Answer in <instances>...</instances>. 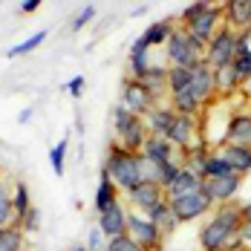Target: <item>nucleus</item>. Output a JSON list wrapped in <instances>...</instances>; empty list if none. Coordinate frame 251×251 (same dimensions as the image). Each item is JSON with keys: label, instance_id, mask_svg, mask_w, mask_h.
<instances>
[{"label": "nucleus", "instance_id": "nucleus-22", "mask_svg": "<svg viewBox=\"0 0 251 251\" xmlns=\"http://www.w3.org/2000/svg\"><path fill=\"white\" fill-rule=\"evenodd\" d=\"M142 81V87L151 93L153 101H162V96L168 93V67H151L148 70V75L139 78ZM171 96V93H168Z\"/></svg>", "mask_w": 251, "mask_h": 251}, {"label": "nucleus", "instance_id": "nucleus-31", "mask_svg": "<svg viewBox=\"0 0 251 251\" xmlns=\"http://www.w3.org/2000/svg\"><path fill=\"white\" fill-rule=\"evenodd\" d=\"M15 223V205H12V188L6 185V179H0V228Z\"/></svg>", "mask_w": 251, "mask_h": 251}, {"label": "nucleus", "instance_id": "nucleus-21", "mask_svg": "<svg viewBox=\"0 0 251 251\" xmlns=\"http://www.w3.org/2000/svg\"><path fill=\"white\" fill-rule=\"evenodd\" d=\"M148 52H151V47H148V44L142 41V35H139V38L133 41V47H130V58H127V61H130V78L139 81V78L148 75V70L153 67Z\"/></svg>", "mask_w": 251, "mask_h": 251}, {"label": "nucleus", "instance_id": "nucleus-11", "mask_svg": "<svg viewBox=\"0 0 251 251\" xmlns=\"http://www.w3.org/2000/svg\"><path fill=\"white\" fill-rule=\"evenodd\" d=\"M127 214H130V208H127L125 202H113L107 211H101L99 214V223L96 226L101 228V234L107 237V240H113V237H122L127 234Z\"/></svg>", "mask_w": 251, "mask_h": 251}, {"label": "nucleus", "instance_id": "nucleus-12", "mask_svg": "<svg viewBox=\"0 0 251 251\" xmlns=\"http://www.w3.org/2000/svg\"><path fill=\"white\" fill-rule=\"evenodd\" d=\"M162 200H165V188H162L159 182H142V185H136V188L127 194L130 208L139 211V214H148V211L156 208Z\"/></svg>", "mask_w": 251, "mask_h": 251}, {"label": "nucleus", "instance_id": "nucleus-8", "mask_svg": "<svg viewBox=\"0 0 251 251\" xmlns=\"http://www.w3.org/2000/svg\"><path fill=\"white\" fill-rule=\"evenodd\" d=\"M122 107H127L133 116H148L153 107H156V101L151 99V93L142 87V81H136V78H127L125 84H122V101H119Z\"/></svg>", "mask_w": 251, "mask_h": 251}, {"label": "nucleus", "instance_id": "nucleus-44", "mask_svg": "<svg viewBox=\"0 0 251 251\" xmlns=\"http://www.w3.org/2000/svg\"><path fill=\"white\" fill-rule=\"evenodd\" d=\"M70 251H87V249H70Z\"/></svg>", "mask_w": 251, "mask_h": 251}, {"label": "nucleus", "instance_id": "nucleus-3", "mask_svg": "<svg viewBox=\"0 0 251 251\" xmlns=\"http://www.w3.org/2000/svg\"><path fill=\"white\" fill-rule=\"evenodd\" d=\"M165 58H168V67H197L200 61H205V47L194 41L182 26H176L171 41L165 44Z\"/></svg>", "mask_w": 251, "mask_h": 251}, {"label": "nucleus", "instance_id": "nucleus-1", "mask_svg": "<svg viewBox=\"0 0 251 251\" xmlns=\"http://www.w3.org/2000/svg\"><path fill=\"white\" fill-rule=\"evenodd\" d=\"M101 174L110 176L122 194H130L136 185L145 182V179H142V153H130V151H125L122 145L113 142L110 151H107V159H104Z\"/></svg>", "mask_w": 251, "mask_h": 251}, {"label": "nucleus", "instance_id": "nucleus-6", "mask_svg": "<svg viewBox=\"0 0 251 251\" xmlns=\"http://www.w3.org/2000/svg\"><path fill=\"white\" fill-rule=\"evenodd\" d=\"M127 234L148 251H162V246H165L162 231L153 226L145 214H139V211H130V214H127Z\"/></svg>", "mask_w": 251, "mask_h": 251}, {"label": "nucleus", "instance_id": "nucleus-26", "mask_svg": "<svg viewBox=\"0 0 251 251\" xmlns=\"http://www.w3.org/2000/svg\"><path fill=\"white\" fill-rule=\"evenodd\" d=\"M171 107L179 116H200L202 104L197 101V96L191 90H182V93H171Z\"/></svg>", "mask_w": 251, "mask_h": 251}, {"label": "nucleus", "instance_id": "nucleus-15", "mask_svg": "<svg viewBox=\"0 0 251 251\" xmlns=\"http://www.w3.org/2000/svg\"><path fill=\"white\" fill-rule=\"evenodd\" d=\"M202 176L197 174H191V171H179V176H176L174 182H171V188L165 191V200L168 202H176V200H182V197H191V194H197V191H202Z\"/></svg>", "mask_w": 251, "mask_h": 251}, {"label": "nucleus", "instance_id": "nucleus-2", "mask_svg": "<svg viewBox=\"0 0 251 251\" xmlns=\"http://www.w3.org/2000/svg\"><path fill=\"white\" fill-rule=\"evenodd\" d=\"M113 130H116V145H122L130 153H139L142 145L148 142V136H151L148 127H145V119L133 116L122 104L113 107Z\"/></svg>", "mask_w": 251, "mask_h": 251}, {"label": "nucleus", "instance_id": "nucleus-37", "mask_svg": "<svg viewBox=\"0 0 251 251\" xmlns=\"http://www.w3.org/2000/svg\"><path fill=\"white\" fill-rule=\"evenodd\" d=\"M93 18H96V6H93V3L81 6V12H78L75 18H73V29H75V32H81V29H84V26L90 24Z\"/></svg>", "mask_w": 251, "mask_h": 251}, {"label": "nucleus", "instance_id": "nucleus-14", "mask_svg": "<svg viewBox=\"0 0 251 251\" xmlns=\"http://www.w3.org/2000/svg\"><path fill=\"white\" fill-rule=\"evenodd\" d=\"M223 15L234 32H251V0H228L223 3Z\"/></svg>", "mask_w": 251, "mask_h": 251}, {"label": "nucleus", "instance_id": "nucleus-27", "mask_svg": "<svg viewBox=\"0 0 251 251\" xmlns=\"http://www.w3.org/2000/svg\"><path fill=\"white\" fill-rule=\"evenodd\" d=\"M12 205H15V223H12V226L21 228L24 217L29 214V208H32V200H29V188H26V182H15V188H12Z\"/></svg>", "mask_w": 251, "mask_h": 251}, {"label": "nucleus", "instance_id": "nucleus-4", "mask_svg": "<svg viewBox=\"0 0 251 251\" xmlns=\"http://www.w3.org/2000/svg\"><path fill=\"white\" fill-rule=\"evenodd\" d=\"M237 38H240V32H234L231 26H220V32L208 41V47H205V64L211 67V70H220V67H228V64H234V58H237Z\"/></svg>", "mask_w": 251, "mask_h": 251}, {"label": "nucleus", "instance_id": "nucleus-23", "mask_svg": "<svg viewBox=\"0 0 251 251\" xmlns=\"http://www.w3.org/2000/svg\"><path fill=\"white\" fill-rule=\"evenodd\" d=\"M176 32V24L174 21H153L145 32H142V41L148 44V47H165L168 41H171V35Z\"/></svg>", "mask_w": 251, "mask_h": 251}, {"label": "nucleus", "instance_id": "nucleus-36", "mask_svg": "<svg viewBox=\"0 0 251 251\" xmlns=\"http://www.w3.org/2000/svg\"><path fill=\"white\" fill-rule=\"evenodd\" d=\"M205 9H208V3H205V0L188 3V6L182 9V18H179V21H182V26H185V24H191V21H197V18H200V15L205 12Z\"/></svg>", "mask_w": 251, "mask_h": 251}, {"label": "nucleus", "instance_id": "nucleus-34", "mask_svg": "<svg viewBox=\"0 0 251 251\" xmlns=\"http://www.w3.org/2000/svg\"><path fill=\"white\" fill-rule=\"evenodd\" d=\"M179 171H182V156H179V159H171V162H165V165H159V185L168 191L171 182L179 176Z\"/></svg>", "mask_w": 251, "mask_h": 251}, {"label": "nucleus", "instance_id": "nucleus-20", "mask_svg": "<svg viewBox=\"0 0 251 251\" xmlns=\"http://www.w3.org/2000/svg\"><path fill=\"white\" fill-rule=\"evenodd\" d=\"M145 217H148L159 231H162V237H171L176 228H179V220H176V214H174V205H171L168 200H162L156 208H151Z\"/></svg>", "mask_w": 251, "mask_h": 251}, {"label": "nucleus", "instance_id": "nucleus-24", "mask_svg": "<svg viewBox=\"0 0 251 251\" xmlns=\"http://www.w3.org/2000/svg\"><path fill=\"white\" fill-rule=\"evenodd\" d=\"M122 200V191L116 188V182L110 179V176L101 174V182L99 188H96V200H93V208H96V214H101V211H107L113 202Z\"/></svg>", "mask_w": 251, "mask_h": 251}, {"label": "nucleus", "instance_id": "nucleus-40", "mask_svg": "<svg viewBox=\"0 0 251 251\" xmlns=\"http://www.w3.org/2000/svg\"><path fill=\"white\" fill-rule=\"evenodd\" d=\"M84 84H87V81H84V75H75L70 84H67V93H70L73 99H81V93H84Z\"/></svg>", "mask_w": 251, "mask_h": 251}, {"label": "nucleus", "instance_id": "nucleus-9", "mask_svg": "<svg viewBox=\"0 0 251 251\" xmlns=\"http://www.w3.org/2000/svg\"><path fill=\"white\" fill-rule=\"evenodd\" d=\"M171 205H174V214H176L179 223H194V220L208 217L214 211V202H211V197L205 191H197L191 197H182V200L171 202Z\"/></svg>", "mask_w": 251, "mask_h": 251}, {"label": "nucleus", "instance_id": "nucleus-42", "mask_svg": "<svg viewBox=\"0 0 251 251\" xmlns=\"http://www.w3.org/2000/svg\"><path fill=\"white\" fill-rule=\"evenodd\" d=\"M32 116H35V110H32V107H26V110H21V116H18V122H21V125H26V122H29Z\"/></svg>", "mask_w": 251, "mask_h": 251}, {"label": "nucleus", "instance_id": "nucleus-13", "mask_svg": "<svg viewBox=\"0 0 251 251\" xmlns=\"http://www.w3.org/2000/svg\"><path fill=\"white\" fill-rule=\"evenodd\" d=\"M191 93L197 96V101H200L202 107L217 99V78H214V70H211L205 61H200V64L194 67V84H191Z\"/></svg>", "mask_w": 251, "mask_h": 251}, {"label": "nucleus", "instance_id": "nucleus-32", "mask_svg": "<svg viewBox=\"0 0 251 251\" xmlns=\"http://www.w3.org/2000/svg\"><path fill=\"white\" fill-rule=\"evenodd\" d=\"M67 153H70V139H61L50 151V165L55 176H64V171H67Z\"/></svg>", "mask_w": 251, "mask_h": 251}, {"label": "nucleus", "instance_id": "nucleus-19", "mask_svg": "<svg viewBox=\"0 0 251 251\" xmlns=\"http://www.w3.org/2000/svg\"><path fill=\"white\" fill-rule=\"evenodd\" d=\"M174 119H176L174 107L156 104L151 113L145 116V127H148V133H151V136H159V139H165V136H168V130H171V125H174Z\"/></svg>", "mask_w": 251, "mask_h": 251}, {"label": "nucleus", "instance_id": "nucleus-18", "mask_svg": "<svg viewBox=\"0 0 251 251\" xmlns=\"http://www.w3.org/2000/svg\"><path fill=\"white\" fill-rule=\"evenodd\" d=\"M142 156L153 162V165H165V162H171V159H179L176 156V148L168 142V139H159V136H148V142L142 145Z\"/></svg>", "mask_w": 251, "mask_h": 251}, {"label": "nucleus", "instance_id": "nucleus-16", "mask_svg": "<svg viewBox=\"0 0 251 251\" xmlns=\"http://www.w3.org/2000/svg\"><path fill=\"white\" fill-rule=\"evenodd\" d=\"M226 142L228 145H246V148H251V113H234V116H228Z\"/></svg>", "mask_w": 251, "mask_h": 251}, {"label": "nucleus", "instance_id": "nucleus-39", "mask_svg": "<svg viewBox=\"0 0 251 251\" xmlns=\"http://www.w3.org/2000/svg\"><path fill=\"white\" fill-rule=\"evenodd\" d=\"M104 246H107V237L101 234V228H90V234H87V246L84 249L87 251H104Z\"/></svg>", "mask_w": 251, "mask_h": 251}, {"label": "nucleus", "instance_id": "nucleus-43", "mask_svg": "<svg viewBox=\"0 0 251 251\" xmlns=\"http://www.w3.org/2000/svg\"><path fill=\"white\" fill-rule=\"evenodd\" d=\"M145 12H148V6H145V3H139V6H133V9H130V15H133V18H142Z\"/></svg>", "mask_w": 251, "mask_h": 251}, {"label": "nucleus", "instance_id": "nucleus-29", "mask_svg": "<svg viewBox=\"0 0 251 251\" xmlns=\"http://www.w3.org/2000/svg\"><path fill=\"white\" fill-rule=\"evenodd\" d=\"M234 171L228 168V162L220 156V151H211L205 156V165H202V179H223V176H231Z\"/></svg>", "mask_w": 251, "mask_h": 251}, {"label": "nucleus", "instance_id": "nucleus-38", "mask_svg": "<svg viewBox=\"0 0 251 251\" xmlns=\"http://www.w3.org/2000/svg\"><path fill=\"white\" fill-rule=\"evenodd\" d=\"M38 228H41V211L32 205V208H29V214L24 217V223H21V231H24V234H35Z\"/></svg>", "mask_w": 251, "mask_h": 251}, {"label": "nucleus", "instance_id": "nucleus-41", "mask_svg": "<svg viewBox=\"0 0 251 251\" xmlns=\"http://www.w3.org/2000/svg\"><path fill=\"white\" fill-rule=\"evenodd\" d=\"M18 9H21V12H24V15H32V12H35V9H41V0H24V3H21V6H18Z\"/></svg>", "mask_w": 251, "mask_h": 251}, {"label": "nucleus", "instance_id": "nucleus-25", "mask_svg": "<svg viewBox=\"0 0 251 251\" xmlns=\"http://www.w3.org/2000/svg\"><path fill=\"white\" fill-rule=\"evenodd\" d=\"M214 78H217V96H231V93H237V90L243 87V81H240V75H237L234 64L214 70Z\"/></svg>", "mask_w": 251, "mask_h": 251}, {"label": "nucleus", "instance_id": "nucleus-10", "mask_svg": "<svg viewBox=\"0 0 251 251\" xmlns=\"http://www.w3.org/2000/svg\"><path fill=\"white\" fill-rule=\"evenodd\" d=\"M240 188H243V176H237V174L223 176V179H205V182H202V191L211 197L214 205H228V202H234L237 194H240Z\"/></svg>", "mask_w": 251, "mask_h": 251}, {"label": "nucleus", "instance_id": "nucleus-17", "mask_svg": "<svg viewBox=\"0 0 251 251\" xmlns=\"http://www.w3.org/2000/svg\"><path fill=\"white\" fill-rule=\"evenodd\" d=\"M220 156L228 162V168L234 171L237 176H246L251 174V148H246V145H223L220 148Z\"/></svg>", "mask_w": 251, "mask_h": 251}, {"label": "nucleus", "instance_id": "nucleus-7", "mask_svg": "<svg viewBox=\"0 0 251 251\" xmlns=\"http://www.w3.org/2000/svg\"><path fill=\"white\" fill-rule=\"evenodd\" d=\"M171 145H174L179 153H188L194 145H200V116H179L176 113L174 125L168 130V136H165Z\"/></svg>", "mask_w": 251, "mask_h": 251}, {"label": "nucleus", "instance_id": "nucleus-35", "mask_svg": "<svg viewBox=\"0 0 251 251\" xmlns=\"http://www.w3.org/2000/svg\"><path fill=\"white\" fill-rule=\"evenodd\" d=\"M104 251H148L142 249L130 234H122V237H113V240H107V246H104Z\"/></svg>", "mask_w": 251, "mask_h": 251}, {"label": "nucleus", "instance_id": "nucleus-30", "mask_svg": "<svg viewBox=\"0 0 251 251\" xmlns=\"http://www.w3.org/2000/svg\"><path fill=\"white\" fill-rule=\"evenodd\" d=\"M26 249V234L18 226L0 228V251H24Z\"/></svg>", "mask_w": 251, "mask_h": 251}, {"label": "nucleus", "instance_id": "nucleus-28", "mask_svg": "<svg viewBox=\"0 0 251 251\" xmlns=\"http://www.w3.org/2000/svg\"><path fill=\"white\" fill-rule=\"evenodd\" d=\"M194 84V67H168V93L191 90Z\"/></svg>", "mask_w": 251, "mask_h": 251}, {"label": "nucleus", "instance_id": "nucleus-33", "mask_svg": "<svg viewBox=\"0 0 251 251\" xmlns=\"http://www.w3.org/2000/svg\"><path fill=\"white\" fill-rule=\"evenodd\" d=\"M47 41V32H35L32 38H26V41H21V44H15V47H9V58H18V55H26V52H35L41 44Z\"/></svg>", "mask_w": 251, "mask_h": 251}, {"label": "nucleus", "instance_id": "nucleus-5", "mask_svg": "<svg viewBox=\"0 0 251 251\" xmlns=\"http://www.w3.org/2000/svg\"><path fill=\"white\" fill-rule=\"evenodd\" d=\"M226 24V15H223V3H208V9L202 12L197 21H191V24H185L182 29L194 38V41H200L202 47H208V41L220 32V26Z\"/></svg>", "mask_w": 251, "mask_h": 251}]
</instances>
